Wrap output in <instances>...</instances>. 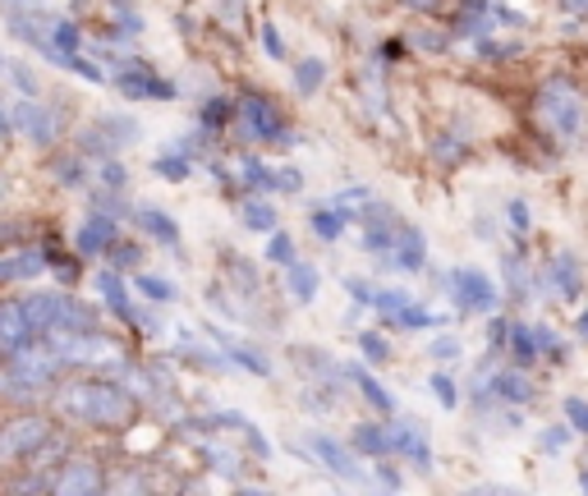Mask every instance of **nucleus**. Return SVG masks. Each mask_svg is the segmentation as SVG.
<instances>
[{
	"instance_id": "nucleus-37",
	"label": "nucleus",
	"mask_w": 588,
	"mask_h": 496,
	"mask_svg": "<svg viewBox=\"0 0 588 496\" xmlns=\"http://www.w3.org/2000/svg\"><path fill=\"white\" fill-rule=\"evenodd\" d=\"M97 175H102L106 189H125V170H120L115 162H102V166H97Z\"/></svg>"
},
{
	"instance_id": "nucleus-4",
	"label": "nucleus",
	"mask_w": 588,
	"mask_h": 496,
	"mask_svg": "<svg viewBox=\"0 0 588 496\" xmlns=\"http://www.w3.org/2000/svg\"><path fill=\"white\" fill-rule=\"evenodd\" d=\"M47 437H51V423L38 414H23L0 432V459H33Z\"/></svg>"
},
{
	"instance_id": "nucleus-35",
	"label": "nucleus",
	"mask_w": 588,
	"mask_h": 496,
	"mask_svg": "<svg viewBox=\"0 0 588 496\" xmlns=\"http://www.w3.org/2000/svg\"><path fill=\"white\" fill-rule=\"evenodd\" d=\"M239 170L249 175V184H254V189H267V184H271V170H267L262 162H239Z\"/></svg>"
},
{
	"instance_id": "nucleus-44",
	"label": "nucleus",
	"mask_w": 588,
	"mask_h": 496,
	"mask_svg": "<svg viewBox=\"0 0 588 496\" xmlns=\"http://www.w3.org/2000/svg\"><path fill=\"white\" fill-rule=\"evenodd\" d=\"M115 262H120V267H134V262H138V248H134V244H120V248H115Z\"/></svg>"
},
{
	"instance_id": "nucleus-16",
	"label": "nucleus",
	"mask_w": 588,
	"mask_h": 496,
	"mask_svg": "<svg viewBox=\"0 0 588 496\" xmlns=\"http://www.w3.org/2000/svg\"><path fill=\"white\" fill-rule=\"evenodd\" d=\"M395 221H391V211H378V216H368V230H363V248H373V254H391V244H395Z\"/></svg>"
},
{
	"instance_id": "nucleus-20",
	"label": "nucleus",
	"mask_w": 588,
	"mask_h": 496,
	"mask_svg": "<svg viewBox=\"0 0 588 496\" xmlns=\"http://www.w3.org/2000/svg\"><path fill=\"white\" fill-rule=\"evenodd\" d=\"M354 451H363V455H391V437L382 427H373V423H359L354 427Z\"/></svg>"
},
{
	"instance_id": "nucleus-36",
	"label": "nucleus",
	"mask_w": 588,
	"mask_h": 496,
	"mask_svg": "<svg viewBox=\"0 0 588 496\" xmlns=\"http://www.w3.org/2000/svg\"><path fill=\"white\" fill-rule=\"evenodd\" d=\"M510 345L519 350V363H529V359H534V335L524 331V327H515V331H510Z\"/></svg>"
},
{
	"instance_id": "nucleus-51",
	"label": "nucleus",
	"mask_w": 588,
	"mask_h": 496,
	"mask_svg": "<svg viewBox=\"0 0 588 496\" xmlns=\"http://www.w3.org/2000/svg\"><path fill=\"white\" fill-rule=\"evenodd\" d=\"M584 492H588V474H584Z\"/></svg>"
},
{
	"instance_id": "nucleus-42",
	"label": "nucleus",
	"mask_w": 588,
	"mask_h": 496,
	"mask_svg": "<svg viewBox=\"0 0 588 496\" xmlns=\"http://www.w3.org/2000/svg\"><path fill=\"white\" fill-rule=\"evenodd\" d=\"M262 46H267V55H276V60L286 55V46H281V38H276V28H271V23L262 28Z\"/></svg>"
},
{
	"instance_id": "nucleus-8",
	"label": "nucleus",
	"mask_w": 588,
	"mask_h": 496,
	"mask_svg": "<svg viewBox=\"0 0 588 496\" xmlns=\"http://www.w3.org/2000/svg\"><path fill=\"white\" fill-rule=\"evenodd\" d=\"M308 451H313L331 474H340V478H350V483H363L368 474L359 469V459H354V451H345L340 442H331V437H322V432H313V437H308Z\"/></svg>"
},
{
	"instance_id": "nucleus-28",
	"label": "nucleus",
	"mask_w": 588,
	"mask_h": 496,
	"mask_svg": "<svg viewBox=\"0 0 588 496\" xmlns=\"http://www.w3.org/2000/svg\"><path fill=\"white\" fill-rule=\"evenodd\" d=\"M267 258H271V262H281V267H290V262H295V239H290L286 230H271V244H267Z\"/></svg>"
},
{
	"instance_id": "nucleus-39",
	"label": "nucleus",
	"mask_w": 588,
	"mask_h": 496,
	"mask_svg": "<svg viewBox=\"0 0 588 496\" xmlns=\"http://www.w3.org/2000/svg\"><path fill=\"white\" fill-rule=\"evenodd\" d=\"M271 184H276V189H286V194H299V189H303V175H299V170H281Z\"/></svg>"
},
{
	"instance_id": "nucleus-1",
	"label": "nucleus",
	"mask_w": 588,
	"mask_h": 496,
	"mask_svg": "<svg viewBox=\"0 0 588 496\" xmlns=\"http://www.w3.org/2000/svg\"><path fill=\"white\" fill-rule=\"evenodd\" d=\"M60 410L92 427H125L134 418V395L111 382H70L60 386Z\"/></svg>"
},
{
	"instance_id": "nucleus-6",
	"label": "nucleus",
	"mask_w": 588,
	"mask_h": 496,
	"mask_svg": "<svg viewBox=\"0 0 588 496\" xmlns=\"http://www.w3.org/2000/svg\"><path fill=\"white\" fill-rule=\"evenodd\" d=\"M102 487H106L102 464H92V459H70L65 469H60V478H51V492H60V496H92Z\"/></svg>"
},
{
	"instance_id": "nucleus-45",
	"label": "nucleus",
	"mask_w": 588,
	"mask_h": 496,
	"mask_svg": "<svg viewBox=\"0 0 588 496\" xmlns=\"http://www.w3.org/2000/svg\"><path fill=\"white\" fill-rule=\"evenodd\" d=\"M221 10H226V19H239V10H244V0H221Z\"/></svg>"
},
{
	"instance_id": "nucleus-41",
	"label": "nucleus",
	"mask_w": 588,
	"mask_h": 496,
	"mask_svg": "<svg viewBox=\"0 0 588 496\" xmlns=\"http://www.w3.org/2000/svg\"><path fill=\"white\" fill-rule=\"evenodd\" d=\"M506 216H510V226H515V230H529V207H524V203H510Z\"/></svg>"
},
{
	"instance_id": "nucleus-50",
	"label": "nucleus",
	"mask_w": 588,
	"mask_h": 496,
	"mask_svg": "<svg viewBox=\"0 0 588 496\" xmlns=\"http://www.w3.org/2000/svg\"><path fill=\"white\" fill-rule=\"evenodd\" d=\"M0 194H6V175H0Z\"/></svg>"
},
{
	"instance_id": "nucleus-46",
	"label": "nucleus",
	"mask_w": 588,
	"mask_h": 496,
	"mask_svg": "<svg viewBox=\"0 0 588 496\" xmlns=\"http://www.w3.org/2000/svg\"><path fill=\"white\" fill-rule=\"evenodd\" d=\"M405 6H414V10H437L442 0H405Z\"/></svg>"
},
{
	"instance_id": "nucleus-18",
	"label": "nucleus",
	"mask_w": 588,
	"mask_h": 496,
	"mask_svg": "<svg viewBox=\"0 0 588 496\" xmlns=\"http://www.w3.org/2000/svg\"><path fill=\"white\" fill-rule=\"evenodd\" d=\"M138 226H143V230H147L152 239H162V244H171V248L179 244V226L171 221V216H166V211H157V207H143V211H138Z\"/></svg>"
},
{
	"instance_id": "nucleus-24",
	"label": "nucleus",
	"mask_w": 588,
	"mask_h": 496,
	"mask_svg": "<svg viewBox=\"0 0 588 496\" xmlns=\"http://www.w3.org/2000/svg\"><path fill=\"white\" fill-rule=\"evenodd\" d=\"M350 372H354V382H359V391H363L368 400H373V405H378L382 414H391V410H395V400H391V391H386L382 382H373V378H368V372H363V368H350Z\"/></svg>"
},
{
	"instance_id": "nucleus-40",
	"label": "nucleus",
	"mask_w": 588,
	"mask_h": 496,
	"mask_svg": "<svg viewBox=\"0 0 588 496\" xmlns=\"http://www.w3.org/2000/svg\"><path fill=\"white\" fill-rule=\"evenodd\" d=\"M566 414H570V423L579 432H588V405H584V400H566Z\"/></svg>"
},
{
	"instance_id": "nucleus-12",
	"label": "nucleus",
	"mask_w": 588,
	"mask_h": 496,
	"mask_svg": "<svg viewBox=\"0 0 588 496\" xmlns=\"http://www.w3.org/2000/svg\"><path fill=\"white\" fill-rule=\"evenodd\" d=\"M97 327V313L87 303H79L74 294H55V322L51 331H92Z\"/></svg>"
},
{
	"instance_id": "nucleus-3",
	"label": "nucleus",
	"mask_w": 588,
	"mask_h": 496,
	"mask_svg": "<svg viewBox=\"0 0 588 496\" xmlns=\"http://www.w3.org/2000/svg\"><path fill=\"white\" fill-rule=\"evenodd\" d=\"M10 130H19L28 143H38V147H51L55 134H60V115L51 106H38V97H19L10 106Z\"/></svg>"
},
{
	"instance_id": "nucleus-43",
	"label": "nucleus",
	"mask_w": 588,
	"mask_h": 496,
	"mask_svg": "<svg viewBox=\"0 0 588 496\" xmlns=\"http://www.w3.org/2000/svg\"><path fill=\"white\" fill-rule=\"evenodd\" d=\"M432 354H437V359H455V354H460V340H451V335L437 340V345H432Z\"/></svg>"
},
{
	"instance_id": "nucleus-21",
	"label": "nucleus",
	"mask_w": 588,
	"mask_h": 496,
	"mask_svg": "<svg viewBox=\"0 0 588 496\" xmlns=\"http://www.w3.org/2000/svg\"><path fill=\"white\" fill-rule=\"evenodd\" d=\"M492 386H497V395H502V400H515V405H524V400H534V382L524 378V372H502V378L492 382Z\"/></svg>"
},
{
	"instance_id": "nucleus-2",
	"label": "nucleus",
	"mask_w": 588,
	"mask_h": 496,
	"mask_svg": "<svg viewBox=\"0 0 588 496\" xmlns=\"http://www.w3.org/2000/svg\"><path fill=\"white\" fill-rule=\"evenodd\" d=\"M538 115H543V124H547L556 138H575L579 124H584V97H579V87L566 83V79H551L538 92Z\"/></svg>"
},
{
	"instance_id": "nucleus-52",
	"label": "nucleus",
	"mask_w": 588,
	"mask_h": 496,
	"mask_svg": "<svg viewBox=\"0 0 588 496\" xmlns=\"http://www.w3.org/2000/svg\"><path fill=\"white\" fill-rule=\"evenodd\" d=\"M0 235H6V230H0Z\"/></svg>"
},
{
	"instance_id": "nucleus-31",
	"label": "nucleus",
	"mask_w": 588,
	"mask_h": 496,
	"mask_svg": "<svg viewBox=\"0 0 588 496\" xmlns=\"http://www.w3.org/2000/svg\"><path fill=\"white\" fill-rule=\"evenodd\" d=\"M432 395L442 400V410H455V405H460V400H455V382H451V378H442V372L432 378Z\"/></svg>"
},
{
	"instance_id": "nucleus-25",
	"label": "nucleus",
	"mask_w": 588,
	"mask_h": 496,
	"mask_svg": "<svg viewBox=\"0 0 588 496\" xmlns=\"http://www.w3.org/2000/svg\"><path fill=\"white\" fill-rule=\"evenodd\" d=\"M244 226H249V230H262V235H271V230H276V211H271L267 203L249 198V203H244Z\"/></svg>"
},
{
	"instance_id": "nucleus-11",
	"label": "nucleus",
	"mask_w": 588,
	"mask_h": 496,
	"mask_svg": "<svg viewBox=\"0 0 588 496\" xmlns=\"http://www.w3.org/2000/svg\"><path fill=\"white\" fill-rule=\"evenodd\" d=\"M120 92H125V97H171V83L157 79L147 65H125V74H120Z\"/></svg>"
},
{
	"instance_id": "nucleus-34",
	"label": "nucleus",
	"mask_w": 588,
	"mask_h": 496,
	"mask_svg": "<svg viewBox=\"0 0 588 496\" xmlns=\"http://www.w3.org/2000/svg\"><path fill=\"white\" fill-rule=\"evenodd\" d=\"M359 350H363L368 359H378V363H382V359L391 354V345H386V340H382V335H368V331L359 335Z\"/></svg>"
},
{
	"instance_id": "nucleus-14",
	"label": "nucleus",
	"mask_w": 588,
	"mask_h": 496,
	"mask_svg": "<svg viewBox=\"0 0 588 496\" xmlns=\"http://www.w3.org/2000/svg\"><path fill=\"white\" fill-rule=\"evenodd\" d=\"M318 286H322V276H318V267H308V262H290V299L295 303H313L318 299Z\"/></svg>"
},
{
	"instance_id": "nucleus-23",
	"label": "nucleus",
	"mask_w": 588,
	"mask_h": 496,
	"mask_svg": "<svg viewBox=\"0 0 588 496\" xmlns=\"http://www.w3.org/2000/svg\"><path fill=\"white\" fill-rule=\"evenodd\" d=\"M322 79H327V65H322V60H299V65H295V87L303 92V97H308V92H318Z\"/></svg>"
},
{
	"instance_id": "nucleus-7",
	"label": "nucleus",
	"mask_w": 588,
	"mask_h": 496,
	"mask_svg": "<svg viewBox=\"0 0 588 496\" xmlns=\"http://www.w3.org/2000/svg\"><path fill=\"white\" fill-rule=\"evenodd\" d=\"M111 244H115V216L92 211L87 221L79 226V235H74V254L79 258H97V254H106Z\"/></svg>"
},
{
	"instance_id": "nucleus-5",
	"label": "nucleus",
	"mask_w": 588,
	"mask_h": 496,
	"mask_svg": "<svg viewBox=\"0 0 588 496\" xmlns=\"http://www.w3.org/2000/svg\"><path fill=\"white\" fill-rule=\"evenodd\" d=\"M451 286H455V294H460V303L470 308V313H492L497 308V286L487 281L483 271H474V267H460V271H451Z\"/></svg>"
},
{
	"instance_id": "nucleus-22",
	"label": "nucleus",
	"mask_w": 588,
	"mask_h": 496,
	"mask_svg": "<svg viewBox=\"0 0 588 496\" xmlns=\"http://www.w3.org/2000/svg\"><path fill=\"white\" fill-rule=\"evenodd\" d=\"M97 130L106 134V143H111V147H125V143H134V138H138V124H134L130 115H106V120L97 124Z\"/></svg>"
},
{
	"instance_id": "nucleus-26",
	"label": "nucleus",
	"mask_w": 588,
	"mask_h": 496,
	"mask_svg": "<svg viewBox=\"0 0 588 496\" xmlns=\"http://www.w3.org/2000/svg\"><path fill=\"white\" fill-rule=\"evenodd\" d=\"M313 230H318L322 239H340V235H345V211H340V207L313 211Z\"/></svg>"
},
{
	"instance_id": "nucleus-33",
	"label": "nucleus",
	"mask_w": 588,
	"mask_h": 496,
	"mask_svg": "<svg viewBox=\"0 0 588 496\" xmlns=\"http://www.w3.org/2000/svg\"><path fill=\"white\" fill-rule=\"evenodd\" d=\"M157 175H166V179H189V162H184V157H157Z\"/></svg>"
},
{
	"instance_id": "nucleus-32",
	"label": "nucleus",
	"mask_w": 588,
	"mask_h": 496,
	"mask_svg": "<svg viewBox=\"0 0 588 496\" xmlns=\"http://www.w3.org/2000/svg\"><path fill=\"white\" fill-rule=\"evenodd\" d=\"M566 446H570V427H547V432H543V451L561 455Z\"/></svg>"
},
{
	"instance_id": "nucleus-29",
	"label": "nucleus",
	"mask_w": 588,
	"mask_h": 496,
	"mask_svg": "<svg viewBox=\"0 0 588 496\" xmlns=\"http://www.w3.org/2000/svg\"><path fill=\"white\" fill-rule=\"evenodd\" d=\"M230 359H235L239 368H249V372H258V378H271V363H267L262 354H254V350H244V345H230Z\"/></svg>"
},
{
	"instance_id": "nucleus-19",
	"label": "nucleus",
	"mask_w": 588,
	"mask_h": 496,
	"mask_svg": "<svg viewBox=\"0 0 588 496\" xmlns=\"http://www.w3.org/2000/svg\"><path fill=\"white\" fill-rule=\"evenodd\" d=\"M551 281H556V290H561V299H575V294L584 290L579 262H575V258H556V262H551Z\"/></svg>"
},
{
	"instance_id": "nucleus-27",
	"label": "nucleus",
	"mask_w": 588,
	"mask_h": 496,
	"mask_svg": "<svg viewBox=\"0 0 588 496\" xmlns=\"http://www.w3.org/2000/svg\"><path fill=\"white\" fill-rule=\"evenodd\" d=\"M134 286H138V294H143V299H152V303H171V299H175V286H171V281H162V276H147V271H143Z\"/></svg>"
},
{
	"instance_id": "nucleus-17",
	"label": "nucleus",
	"mask_w": 588,
	"mask_h": 496,
	"mask_svg": "<svg viewBox=\"0 0 588 496\" xmlns=\"http://www.w3.org/2000/svg\"><path fill=\"white\" fill-rule=\"evenodd\" d=\"M97 290H102V299L111 303V313L130 322V313H134V303H130V294H125V281H120V276H115V271H97Z\"/></svg>"
},
{
	"instance_id": "nucleus-13",
	"label": "nucleus",
	"mask_w": 588,
	"mask_h": 496,
	"mask_svg": "<svg viewBox=\"0 0 588 496\" xmlns=\"http://www.w3.org/2000/svg\"><path fill=\"white\" fill-rule=\"evenodd\" d=\"M244 111V120H249V130L258 134V138H271V143H286V124L271 115V106L262 102V97H249L239 106Z\"/></svg>"
},
{
	"instance_id": "nucleus-30",
	"label": "nucleus",
	"mask_w": 588,
	"mask_h": 496,
	"mask_svg": "<svg viewBox=\"0 0 588 496\" xmlns=\"http://www.w3.org/2000/svg\"><path fill=\"white\" fill-rule=\"evenodd\" d=\"M6 70H10V83L23 92V97H38V79L28 74V65H6Z\"/></svg>"
},
{
	"instance_id": "nucleus-9",
	"label": "nucleus",
	"mask_w": 588,
	"mask_h": 496,
	"mask_svg": "<svg viewBox=\"0 0 588 496\" xmlns=\"http://www.w3.org/2000/svg\"><path fill=\"white\" fill-rule=\"evenodd\" d=\"M28 340H38V327L28 322L19 299H6L0 303V350H19V345H28Z\"/></svg>"
},
{
	"instance_id": "nucleus-47",
	"label": "nucleus",
	"mask_w": 588,
	"mask_h": 496,
	"mask_svg": "<svg viewBox=\"0 0 588 496\" xmlns=\"http://www.w3.org/2000/svg\"><path fill=\"white\" fill-rule=\"evenodd\" d=\"M566 6H570L575 14H588V0H566Z\"/></svg>"
},
{
	"instance_id": "nucleus-48",
	"label": "nucleus",
	"mask_w": 588,
	"mask_h": 496,
	"mask_svg": "<svg viewBox=\"0 0 588 496\" xmlns=\"http://www.w3.org/2000/svg\"><path fill=\"white\" fill-rule=\"evenodd\" d=\"M0 138H10V115L0 111Z\"/></svg>"
},
{
	"instance_id": "nucleus-49",
	"label": "nucleus",
	"mask_w": 588,
	"mask_h": 496,
	"mask_svg": "<svg viewBox=\"0 0 588 496\" xmlns=\"http://www.w3.org/2000/svg\"><path fill=\"white\" fill-rule=\"evenodd\" d=\"M579 335H588V313H584V318H579Z\"/></svg>"
},
{
	"instance_id": "nucleus-10",
	"label": "nucleus",
	"mask_w": 588,
	"mask_h": 496,
	"mask_svg": "<svg viewBox=\"0 0 588 496\" xmlns=\"http://www.w3.org/2000/svg\"><path fill=\"white\" fill-rule=\"evenodd\" d=\"M391 262H395L400 271H419V267L427 262L423 230H414V226H400V230H395V244H391Z\"/></svg>"
},
{
	"instance_id": "nucleus-38",
	"label": "nucleus",
	"mask_w": 588,
	"mask_h": 496,
	"mask_svg": "<svg viewBox=\"0 0 588 496\" xmlns=\"http://www.w3.org/2000/svg\"><path fill=\"white\" fill-rule=\"evenodd\" d=\"M55 175H60V184H70V189H74V184H83V166L79 162H60Z\"/></svg>"
},
{
	"instance_id": "nucleus-15",
	"label": "nucleus",
	"mask_w": 588,
	"mask_h": 496,
	"mask_svg": "<svg viewBox=\"0 0 588 496\" xmlns=\"http://www.w3.org/2000/svg\"><path fill=\"white\" fill-rule=\"evenodd\" d=\"M38 271H47V254H10L0 262V281H33Z\"/></svg>"
}]
</instances>
